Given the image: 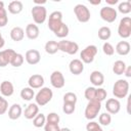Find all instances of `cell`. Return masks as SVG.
Masks as SVG:
<instances>
[{
    "label": "cell",
    "instance_id": "25",
    "mask_svg": "<svg viewBox=\"0 0 131 131\" xmlns=\"http://www.w3.org/2000/svg\"><path fill=\"white\" fill-rule=\"evenodd\" d=\"M44 48H45V51L48 54H55L58 51V42L53 41V40H50V41L46 42Z\"/></svg>",
    "mask_w": 131,
    "mask_h": 131
},
{
    "label": "cell",
    "instance_id": "3",
    "mask_svg": "<svg viewBox=\"0 0 131 131\" xmlns=\"http://www.w3.org/2000/svg\"><path fill=\"white\" fill-rule=\"evenodd\" d=\"M101 110V102L96 100V99H93V100H89L87 105H86V108H85V118L87 120H93L97 117L98 113L100 112Z\"/></svg>",
    "mask_w": 131,
    "mask_h": 131
},
{
    "label": "cell",
    "instance_id": "6",
    "mask_svg": "<svg viewBox=\"0 0 131 131\" xmlns=\"http://www.w3.org/2000/svg\"><path fill=\"white\" fill-rule=\"evenodd\" d=\"M74 13L80 23H87L90 19L91 13L87 6L84 4H77L74 7Z\"/></svg>",
    "mask_w": 131,
    "mask_h": 131
},
{
    "label": "cell",
    "instance_id": "5",
    "mask_svg": "<svg viewBox=\"0 0 131 131\" xmlns=\"http://www.w3.org/2000/svg\"><path fill=\"white\" fill-rule=\"evenodd\" d=\"M118 34L123 39L130 37V35H131V18L129 16H124L120 20V24L118 27Z\"/></svg>",
    "mask_w": 131,
    "mask_h": 131
},
{
    "label": "cell",
    "instance_id": "27",
    "mask_svg": "<svg viewBox=\"0 0 131 131\" xmlns=\"http://www.w3.org/2000/svg\"><path fill=\"white\" fill-rule=\"evenodd\" d=\"M126 69V63L123 60H117L113 64V72L116 75H123Z\"/></svg>",
    "mask_w": 131,
    "mask_h": 131
},
{
    "label": "cell",
    "instance_id": "32",
    "mask_svg": "<svg viewBox=\"0 0 131 131\" xmlns=\"http://www.w3.org/2000/svg\"><path fill=\"white\" fill-rule=\"evenodd\" d=\"M98 121H99V124L102 125V126H108L112 122V117L108 113H102L99 118H98Z\"/></svg>",
    "mask_w": 131,
    "mask_h": 131
},
{
    "label": "cell",
    "instance_id": "39",
    "mask_svg": "<svg viewBox=\"0 0 131 131\" xmlns=\"http://www.w3.org/2000/svg\"><path fill=\"white\" fill-rule=\"evenodd\" d=\"M102 51H103V53H104L105 55L111 56V55H113V54L115 53V48H114V46H113L111 43L105 42V43H103V45H102Z\"/></svg>",
    "mask_w": 131,
    "mask_h": 131
},
{
    "label": "cell",
    "instance_id": "48",
    "mask_svg": "<svg viewBox=\"0 0 131 131\" xmlns=\"http://www.w3.org/2000/svg\"><path fill=\"white\" fill-rule=\"evenodd\" d=\"M100 0H97V1H90V3L91 4H94V5H96V4H100Z\"/></svg>",
    "mask_w": 131,
    "mask_h": 131
},
{
    "label": "cell",
    "instance_id": "10",
    "mask_svg": "<svg viewBox=\"0 0 131 131\" xmlns=\"http://www.w3.org/2000/svg\"><path fill=\"white\" fill-rule=\"evenodd\" d=\"M99 15L100 17L106 21V23H114L116 19H117V16H118V13H117V10L111 6H104L100 9L99 11Z\"/></svg>",
    "mask_w": 131,
    "mask_h": 131
},
{
    "label": "cell",
    "instance_id": "16",
    "mask_svg": "<svg viewBox=\"0 0 131 131\" xmlns=\"http://www.w3.org/2000/svg\"><path fill=\"white\" fill-rule=\"evenodd\" d=\"M69 70L73 75H80L84 71V63L78 58L72 59L69 64Z\"/></svg>",
    "mask_w": 131,
    "mask_h": 131
},
{
    "label": "cell",
    "instance_id": "22",
    "mask_svg": "<svg viewBox=\"0 0 131 131\" xmlns=\"http://www.w3.org/2000/svg\"><path fill=\"white\" fill-rule=\"evenodd\" d=\"M25 37V31L23 28L20 27H14L11 29L10 31V38L15 41V42H18V41H21Z\"/></svg>",
    "mask_w": 131,
    "mask_h": 131
},
{
    "label": "cell",
    "instance_id": "40",
    "mask_svg": "<svg viewBox=\"0 0 131 131\" xmlns=\"http://www.w3.org/2000/svg\"><path fill=\"white\" fill-rule=\"evenodd\" d=\"M76 110V104L74 103H68V102H63L62 105V112L66 115H72Z\"/></svg>",
    "mask_w": 131,
    "mask_h": 131
},
{
    "label": "cell",
    "instance_id": "23",
    "mask_svg": "<svg viewBox=\"0 0 131 131\" xmlns=\"http://www.w3.org/2000/svg\"><path fill=\"white\" fill-rule=\"evenodd\" d=\"M116 52L120 55H127L130 52V44L127 41H120L116 45Z\"/></svg>",
    "mask_w": 131,
    "mask_h": 131
},
{
    "label": "cell",
    "instance_id": "43",
    "mask_svg": "<svg viewBox=\"0 0 131 131\" xmlns=\"http://www.w3.org/2000/svg\"><path fill=\"white\" fill-rule=\"evenodd\" d=\"M59 126L58 124H50L46 123L44 125V131H59Z\"/></svg>",
    "mask_w": 131,
    "mask_h": 131
},
{
    "label": "cell",
    "instance_id": "9",
    "mask_svg": "<svg viewBox=\"0 0 131 131\" xmlns=\"http://www.w3.org/2000/svg\"><path fill=\"white\" fill-rule=\"evenodd\" d=\"M62 24V13L60 11H53L49 15L48 19V28L53 33L60 27Z\"/></svg>",
    "mask_w": 131,
    "mask_h": 131
},
{
    "label": "cell",
    "instance_id": "44",
    "mask_svg": "<svg viewBox=\"0 0 131 131\" xmlns=\"http://www.w3.org/2000/svg\"><path fill=\"white\" fill-rule=\"evenodd\" d=\"M124 74H125V76H126L127 78H130V77H131V67H126Z\"/></svg>",
    "mask_w": 131,
    "mask_h": 131
},
{
    "label": "cell",
    "instance_id": "21",
    "mask_svg": "<svg viewBox=\"0 0 131 131\" xmlns=\"http://www.w3.org/2000/svg\"><path fill=\"white\" fill-rule=\"evenodd\" d=\"M23 110L18 103H13L8 110V118L10 120H17L21 116Z\"/></svg>",
    "mask_w": 131,
    "mask_h": 131
},
{
    "label": "cell",
    "instance_id": "38",
    "mask_svg": "<svg viewBox=\"0 0 131 131\" xmlns=\"http://www.w3.org/2000/svg\"><path fill=\"white\" fill-rule=\"evenodd\" d=\"M59 120L60 118L56 113H49L46 117V123H50V124H58Z\"/></svg>",
    "mask_w": 131,
    "mask_h": 131
},
{
    "label": "cell",
    "instance_id": "13",
    "mask_svg": "<svg viewBox=\"0 0 131 131\" xmlns=\"http://www.w3.org/2000/svg\"><path fill=\"white\" fill-rule=\"evenodd\" d=\"M25 58H26V61L31 64V66H34V64H37L40 59H41V55H40V52L36 49H30L26 52L25 54Z\"/></svg>",
    "mask_w": 131,
    "mask_h": 131
},
{
    "label": "cell",
    "instance_id": "42",
    "mask_svg": "<svg viewBox=\"0 0 131 131\" xmlns=\"http://www.w3.org/2000/svg\"><path fill=\"white\" fill-rule=\"evenodd\" d=\"M8 108V102L5 98H3L1 95H0V115H3L6 113Z\"/></svg>",
    "mask_w": 131,
    "mask_h": 131
},
{
    "label": "cell",
    "instance_id": "7",
    "mask_svg": "<svg viewBox=\"0 0 131 131\" xmlns=\"http://www.w3.org/2000/svg\"><path fill=\"white\" fill-rule=\"evenodd\" d=\"M31 13H32V16H33V19H34L35 24H37V25H41L46 20L47 10L42 5H35L32 8Z\"/></svg>",
    "mask_w": 131,
    "mask_h": 131
},
{
    "label": "cell",
    "instance_id": "31",
    "mask_svg": "<svg viewBox=\"0 0 131 131\" xmlns=\"http://www.w3.org/2000/svg\"><path fill=\"white\" fill-rule=\"evenodd\" d=\"M118 10L123 13V14H128L130 11H131V2L128 0V1H124V2H121L118 6Z\"/></svg>",
    "mask_w": 131,
    "mask_h": 131
},
{
    "label": "cell",
    "instance_id": "26",
    "mask_svg": "<svg viewBox=\"0 0 131 131\" xmlns=\"http://www.w3.org/2000/svg\"><path fill=\"white\" fill-rule=\"evenodd\" d=\"M34 96H35V92H34V90H33L32 88H30V87H25V88H23L21 91H20V97H21V99H24V100H26V101L32 100V99L34 98Z\"/></svg>",
    "mask_w": 131,
    "mask_h": 131
},
{
    "label": "cell",
    "instance_id": "34",
    "mask_svg": "<svg viewBox=\"0 0 131 131\" xmlns=\"http://www.w3.org/2000/svg\"><path fill=\"white\" fill-rule=\"evenodd\" d=\"M78 98H77V95L74 93V92H67L64 95H63V102H68V103H74L76 104Z\"/></svg>",
    "mask_w": 131,
    "mask_h": 131
},
{
    "label": "cell",
    "instance_id": "28",
    "mask_svg": "<svg viewBox=\"0 0 131 131\" xmlns=\"http://www.w3.org/2000/svg\"><path fill=\"white\" fill-rule=\"evenodd\" d=\"M112 35V31L108 27H101L98 30V38L102 41H106L111 38Z\"/></svg>",
    "mask_w": 131,
    "mask_h": 131
},
{
    "label": "cell",
    "instance_id": "24",
    "mask_svg": "<svg viewBox=\"0 0 131 131\" xmlns=\"http://www.w3.org/2000/svg\"><path fill=\"white\" fill-rule=\"evenodd\" d=\"M24 8V5L20 1L18 0H14V1H11L9 4H8V11L12 14H18L21 12Z\"/></svg>",
    "mask_w": 131,
    "mask_h": 131
},
{
    "label": "cell",
    "instance_id": "29",
    "mask_svg": "<svg viewBox=\"0 0 131 131\" xmlns=\"http://www.w3.org/2000/svg\"><path fill=\"white\" fill-rule=\"evenodd\" d=\"M46 124V117L44 114H38L34 119H33V125L36 128H41L44 127Z\"/></svg>",
    "mask_w": 131,
    "mask_h": 131
},
{
    "label": "cell",
    "instance_id": "1",
    "mask_svg": "<svg viewBox=\"0 0 131 131\" xmlns=\"http://www.w3.org/2000/svg\"><path fill=\"white\" fill-rule=\"evenodd\" d=\"M129 92V83L125 79H119L113 87V94L116 98H125Z\"/></svg>",
    "mask_w": 131,
    "mask_h": 131
},
{
    "label": "cell",
    "instance_id": "47",
    "mask_svg": "<svg viewBox=\"0 0 131 131\" xmlns=\"http://www.w3.org/2000/svg\"><path fill=\"white\" fill-rule=\"evenodd\" d=\"M34 2H35L36 5H42V4H45V3H46L45 0H42V1H37V0H35Z\"/></svg>",
    "mask_w": 131,
    "mask_h": 131
},
{
    "label": "cell",
    "instance_id": "46",
    "mask_svg": "<svg viewBox=\"0 0 131 131\" xmlns=\"http://www.w3.org/2000/svg\"><path fill=\"white\" fill-rule=\"evenodd\" d=\"M105 1H106V3H108V4H111V5H112V4H117V3L119 2L118 0H105Z\"/></svg>",
    "mask_w": 131,
    "mask_h": 131
},
{
    "label": "cell",
    "instance_id": "4",
    "mask_svg": "<svg viewBox=\"0 0 131 131\" xmlns=\"http://www.w3.org/2000/svg\"><path fill=\"white\" fill-rule=\"evenodd\" d=\"M96 54H97V47L95 45H88L81 51L80 60L83 63H91L94 60Z\"/></svg>",
    "mask_w": 131,
    "mask_h": 131
},
{
    "label": "cell",
    "instance_id": "15",
    "mask_svg": "<svg viewBox=\"0 0 131 131\" xmlns=\"http://www.w3.org/2000/svg\"><path fill=\"white\" fill-rule=\"evenodd\" d=\"M28 84H29V87L32 89L42 88V86L44 85V78L39 74L32 75L28 80Z\"/></svg>",
    "mask_w": 131,
    "mask_h": 131
},
{
    "label": "cell",
    "instance_id": "35",
    "mask_svg": "<svg viewBox=\"0 0 131 131\" xmlns=\"http://www.w3.org/2000/svg\"><path fill=\"white\" fill-rule=\"evenodd\" d=\"M8 23V16H7V11L6 9L3 7V8H0V28H3L7 25Z\"/></svg>",
    "mask_w": 131,
    "mask_h": 131
},
{
    "label": "cell",
    "instance_id": "30",
    "mask_svg": "<svg viewBox=\"0 0 131 131\" xmlns=\"http://www.w3.org/2000/svg\"><path fill=\"white\" fill-rule=\"evenodd\" d=\"M54 35L58 38H64L69 35V27L68 25H66L64 23H62L60 25V27L54 32Z\"/></svg>",
    "mask_w": 131,
    "mask_h": 131
},
{
    "label": "cell",
    "instance_id": "20",
    "mask_svg": "<svg viewBox=\"0 0 131 131\" xmlns=\"http://www.w3.org/2000/svg\"><path fill=\"white\" fill-rule=\"evenodd\" d=\"M39 28L35 24H29L26 27V35L30 40H35L39 37Z\"/></svg>",
    "mask_w": 131,
    "mask_h": 131
},
{
    "label": "cell",
    "instance_id": "33",
    "mask_svg": "<svg viewBox=\"0 0 131 131\" xmlns=\"http://www.w3.org/2000/svg\"><path fill=\"white\" fill-rule=\"evenodd\" d=\"M24 60H25V58H24L23 54H20V53H16V54L14 55V57L12 58L10 64H11L12 67H14V68H18V67L23 66Z\"/></svg>",
    "mask_w": 131,
    "mask_h": 131
},
{
    "label": "cell",
    "instance_id": "11",
    "mask_svg": "<svg viewBox=\"0 0 131 131\" xmlns=\"http://www.w3.org/2000/svg\"><path fill=\"white\" fill-rule=\"evenodd\" d=\"M50 83L54 88H57V89L62 88L66 84V80L62 73L59 71L52 72V74L50 75Z\"/></svg>",
    "mask_w": 131,
    "mask_h": 131
},
{
    "label": "cell",
    "instance_id": "37",
    "mask_svg": "<svg viewBox=\"0 0 131 131\" xmlns=\"http://www.w3.org/2000/svg\"><path fill=\"white\" fill-rule=\"evenodd\" d=\"M106 95H107V92L105 89L103 88H97L96 89V92H95V99L98 100V101H102L106 98Z\"/></svg>",
    "mask_w": 131,
    "mask_h": 131
},
{
    "label": "cell",
    "instance_id": "51",
    "mask_svg": "<svg viewBox=\"0 0 131 131\" xmlns=\"http://www.w3.org/2000/svg\"><path fill=\"white\" fill-rule=\"evenodd\" d=\"M110 131H114V130H110Z\"/></svg>",
    "mask_w": 131,
    "mask_h": 131
},
{
    "label": "cell",
    "instance_id": "19",
    "mask_svg": "<svg viewBox=\"0 0 131 131\" xmlns=\"http://www.w3.org/2000/svg\"><path fill=\"white\" fill-rule=\"evenodd\" d=\"M90 82L92 83L93 86H97L100 87L103 82H104V76L101 72L99 71H93L90 74Z\"/></svg>",
    "mask_w": 131,
    "mask_h": 131
},
{
    "label": "cell",
    "instance_id": "41",
    "mask_svg": "<svg viewBox=\"0 0 131 131\" xmlns=\"http://www.w3.org/2000/svg\"><path fill=\"white\" fill-rule=\"evenodd\" d=\"M86 130L87 131H103L101 126L96 123V122H89L87 125H86Z\"/></svg>",
    "mask_w": 131,
    "mask_h": 131
},
{
    "label": "cell",
    "instance_id": "14",
    "mask_svg": "<svg viewBox=\"0 0 131 131\" xmlns=\"http://www.w3.org/2000/svg\"><path fill=\"white\" fill-rule=\"evenodd\" d=\"M105 108L108 114H118L121 110V103L117 98H110L105 102Z\"/></svg>",
    "mask_w": 131,
    "mask_h": 131
},
{
    "label": "cell",
    "instance_id": "49",
    "mask_svg": "<svg viewBox=\"0 0 131 131\" xmlns=\"http://www.w3.org/2000/svg\"><path fill=\"white\" fill-rule=\"evenodd\" d=\"M59 131H71L70 128H67V127H63V128H60Z\"/></svg>",
    "mask_w": 131,
    "mask_h": 131
},
{
    "label": "cell",
    "instance_id": "2",
    "mask_svg": "<svg viewBox=\"0 0 131 131\" xmlns=\"http://www.w3.org/2000/svg\"><path fill=\"white\" fill-rule=\"evenodd\" d=\"M52 97H53L52 90L49 87H42L36 94L35 100H36V103L38 104V106H44L48 102H50Z\"/></svg>",
    "mask_w": 131,
    "mask_h": 131
},
{
    "label": "cell",
    "instance_id": "45",
    "mask_svg": "<svg viewBox=\"0 0 131 131\" xmlns=\"http://www.w3.org/2000/svg\"><path fill=\"white\" fill-rule=\"evenodd\" d=\"M4 44H5V40H4V38L2 37V34H1V32H0V49L4 46Z\"/></svg>",
    "mask_w": 131,
    "mask_h": 131
},
{
    "label": "cell",
    "instance_id": "8",
    "mask_svg": "<svg viewBox=\"0 0 131 131\" xmlns=\"http://www.w3.org/2000/svg\"><path fill=\"white\" fill-rule=\"evenodd\" d=\"M58 50L68 53L70 55H74L79 50V45L76 42L69 40H61L58 42Z\"/></svg>",
    "mask_w": 131,
    "mask_h": 131
},
{
    "label": "cell",
    "instance_id": "36",
    "mask_svg": "<svg viewBox=\"0 0 131 131\" xmlns=\"http://www.w3.org/2000/svg\"><path fill=\"white\" fill-rule=\"evenodd\" d=\"M95 92H96V88L88 87V88H86V90L84 92V96L88 101L89 100H93V99H95Z\"/></svg>",
    "mask_w": 131,
    "mask_h": 131
},
{
    "label": "cell",
    "instance_id": "18",
    "mask_svg": "<svg viewBox=\"0 0 131 131\" xmlns=\"http://www.w3.org/2000/svg\"><path fill=\"white\" fill-rule=\"evenodd\" d=\"M39 114V106L37 103H30L26 110H25V113H24V116L26 119L28 120H32L34 119L37 115Z\"/></svg>",
    "mask_w": 131,
    "mask_h": 131
},
{
    "label": "cell",
    "instance_id": "17",
    "mask_svg": "<svg viewBox=\"0 0 131 131\" xmlns=\"http://www.w3.org/2000/svg\"><path fill=\"white\" fill-rule=\"evenodd\" d=\"M0 92L3 96L5 97H9L13 94L14 92V87L13 84L10 81H3L0 84Z\"/></svg>",
    "mask_w": 131,
    "mask_h": 131
},
{
    "label": "cell",
    "instance_id": "12",
    "mask_svg": "<svg viewBox=\"0 0 131 131\" xmlns=\"http://www.w3.org/2000/svg\"><path fill=\"white\" fill-rule=\"evenodd\" d=\"M15 54L16 52L13 49H5L3 51H0V67L4 68L8 63H10Z\"/></svg>",
    "mask_w": 131,
    "mask_h": 131
},
{
    "label": "cell",
    "instance_id": "50",
    "mask_svg": "<svg viewBox=\"0 0 131 131\" xmlns=\"http://www.w3.org/2000/svg\"><path fill=\"white\" fill-rule=\"evenodd\" d=\"M3 7H4V2L0 1V8H3Z\"/></svg>",
    "mask_w": 131,
    "mask_h": 131
}]
</instances>
